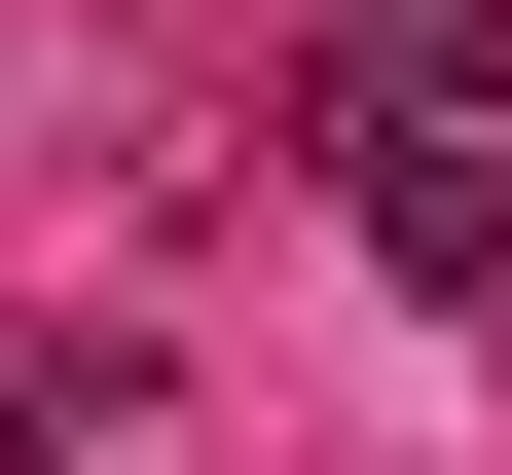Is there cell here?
<instances>
[{
    "instance_id": "1",
    "label": "cell",
    "mask_w": 512,
    "mask_h": 475,
    "mask_svg": "<svg viewBox=\"0 0 512 475\" xmlns=\"http://www.w3.org/2000/svg\"><path fill=\"white\" fill-rule=\"evenodd\" d=\"M366 256H403V293H512V147L403 110V74H366Z\"/></svg>"
}]
</instances>
